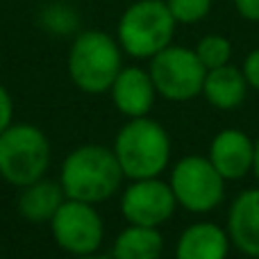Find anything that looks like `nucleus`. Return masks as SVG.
I'll return each mask as SVG.
<instances>
[{
	"label": "nucleus",
	"mask_w": 259,
	"mask_h": 259,
	"mask_svg": "<svg viewBox=\"0 0 259 259\" xmlns=\"http://www.w3.org/2000/svg\"><path fill=\"white\" fill-rule=\"evenodd\" d=\"M123 178L125 175L114 150L89 143L66 155V159L62 161L59 184L66 198L98 205L121 189Z\"/></svg>",
	"instance_id": "f257e3e1"
},
{
	"label": "nucleus",
	"mask_w": 259,
	"mask_h": 259,
	"mask_svg": "<svg viewBox=\"0 0 259 259\" xmlns=\"http://www.w3.org/2000/svg\"><path fill=\"white\" fill-rule=\"evenodd\" d=\"M112 150L127 180L159 178L170 161V137L152 118H130L118 130Z\"/></svg>",
	"instance_id": "f03ea898"
},
{
	"label": "nucleus",
	"mask_w": 259,
	"mask_h": 259,
	"mask_svg": "<svg viewBox=\"0 0 259 259\" xmlns=\"http://www.w3.org/2000/svg\"><path fill=\"white\" fill-rule=\"evenodd\" d=\"M123 68V48L118 39L103 30L80 32L68 50V75L84 94H105L112 89Z\"/></svg>",
	"instance_id": "7ed1b4c3"
},
{
	"label": "nucleus",
	"mask_w": 259,
	"mask_h": 259,
	"mask_svg": "<svg viewBox=\"0 0 259 259\" xmlns=\"http://www.w3.org/2000/svg\"><path fill=\"white\" fill-rule=\"evenodd\" d=\"M175 18L166 0H137L118 18L116 39L134 59H152L173 44Z\"/></svg>",
	"instance_id": "20e7f679"
},
{
	"label": "nucleus",
	"mask_w": 259,
	"mask_h": 259,
	"mask_svg": "<svg viewBox=\"0 0 259 259\" xmlns=\"http://www.w3.org/2000/svg\"><path fill=\"white\" fill-rule=\"evenodd\" d=\"M50 141L39 127L16 123L0 134V175L14 187L41 180L50 168Z\"/></svg>",
	"instance_id": "39448f33"
},
{
	"label": "nucleus",
	"mask_w": 259,
	"mask_h": 259,
	"mask_svg": "<svg viewBox=\"0 0 259 259\" xmlns=\"http://www.w3.org/2000/svg\"><path fill=\"white\" fill-rule=\"evenodd\" d=\"M173 196L180 207L191 214H207L214 211L223 202L225 180L209 157L187 155L173 166L168 180Z\"/></svg>",
	"instance_id": "423d86ee"
},
{
	"label": "nucleus",
	"mask_w": 259,
	"mask_h": 259,
	"mask_svg": "<svg viewBox=\"0 0 259 259\" xmlns=\"http://www.w3.org/2000/svg\"><path fill=\"white\" fill-rule=\"evenodd\" d=\"M148 73L161 98L187 103L202 94L207 68L198 59L196 50L170 44L150 59Z\"/></svg>",
	"instance_id": "0eeeda50"
},
{
	"label": "nucleus",
	"mask_w": 259,
	"mask_h": 259,
	"mask_svg": "<svg viewBox=\"0 0 259 259\" xmlns=\"http://www.w3.org/2000/svg\"><path fill=\"white\" fill-rule=\"evenodd\" d=\"M53 239L64 252L73 257L98 252L105 239V223L91 202L66 198L50 219Z\"/></svg>",
	"instance_id": "6e6552de"
},
{
	"label": "nucleus",
	"mask_w": 259,
	"mask_h": 259,
	"mask_svg": "<svg viewBox=\"0 0 259 259\" xmlns=\"http://www.w3.org/2000/svg\"><path fill=\"white\" fill-rule=\"evenodd\" d=\"M178 200L168 182L159 178L132 180L121 196V214L130 225L159 228L173 216Z\"/></svg>",
	"instance_id": "1a4fd4ad"
},
{
	"label": "nucleus",
	"mask_w": 259,
	"mask_h": 259,
	"mask_svg": "<svg viewBox=\"0 0 259 259\" xmlns=\"http://www.w3.org/2000/svg\"><path fill=\"white\" fill-rule=\"evenodd\" d=\"M207 157L225 182H234L246 178L255 166V141L243 130L225 127L211 139Z\"/></svg>",
	"instance_id": "9d476101"
},
{
	"label": "nucleus",
	"mask_w": 259,
	"mask_h": 259,
	"mask_svg": "<svg viewBox=\"0 0 259 259\" xmlns=\"http://www.w3.org/2000/svg\"><path fill=\"white\" fill-rule=\"evenodd\" d=\"M114 107L127 118L148 116V112L155 105V82H152L150 73L143 71L139 66H123L121 73L116 75L112 89Z\"/></svg>",
	"instance_id": "9b49d317"
},
{
	"label": "nucleus",
	"mask_w": 259,
	"mask_h": 259,
	"mask_svg": "<svg viewBox=\"0 0 259 259\" xmlns=\"http://www.w3.org/2000/svg\"><path fill=\"white\" fill-rule=\"evenodd\" d=\"M228 237L239 252L259 259V189H246L228 211Z\"/></svg>",
	"instance_id": "f8f14e48"
},
{
	"label": "nucleus",
	"mask_w": 259,
	"mask_h": 259,
	"mask_svg": "<svg viewBox=\"0 0 259 259\" xmlns=\"http://www.w3.org/2000/svg\"><path fill=\"white\" fill-rule=\"evenodd\" d=\"M228 230L216 223H193L180 234L175 243V259H228Z\"/></svg>",
	"instance_id": "ddd939ff"
},
{
	"label": "nucleus",
	"mask_w": 259,
	"mask_h": 259,
	"mask_svg": "<svg viewBox=\"0 0 259 259\" xmlns=\"http://www.w3.org/2000/svg\"><path fill=\"white\" fill-rule=\"evenodd\" d=\"M202 96L207 103L216 109H237L243 105L248 96V80L243 75L241 68L225 64V66L211 68L205 75V84H202Z\"/></svg>",
	"instance_id": "4468645a"
},
{
	"label": "nucleus",
	"mask_w": 259,
	"mask_h": 259,
	"mask_svg": "<svg viewBox=\"0 0 259 259\" xmlns=\"http://www.w3.org/2000/svg\"><path fill=\"white\" fill-rule=\"evenodd\" d=\"M66 200L62 184L50 182V180H36V182L23 187L21 196H18V211L23 219L32 221V223H46L55 216V211L62 207Z\"/></svg>",
	"instance_id": "2eb2a0df"
},
{
	"label": "nucleus",
	"mask_w": 259,
	"mask_h": 259,
	"mask_svg": "<svg viewBox=\"0 0 259 259\" xmlns=\"http://www.w3.org/2000/svg\"><path fill=\"white\" fill-rule=\"evenodd\" d=\"M164 255V237L157 228L130 225L112 246L114 259H161Z\"/></svg>",
	"instance_id": "dca6fc26"
},
{
	"label": "nucleus",
	"mask_w": 259,
	"mask_h": 259,
	"mask_svg": "<svg viewBox=\"0 0 259 259\" xmlns=\"http://www.w3.org/2000/svg\"><path fill=\"white\" fill-rule=\"evenodd\" d=\"M193 50H196L198 59L202 62V66H205L207 71L225 66V64H230V59H232V44H230V39H225V36H221V34L202 36Z\"/></svg>",
	"instance_id": "f3484780"
},
{
	"label": "nucleus",
	"mask_w": 259,
	"mask_h": 259,
	"mask_svg": "<svg viewBox=\"0 0 259 259\" xmlns=\"http://www.w3.org/2000/svg\"><path fill=\"white\" fill-rule=\"evenodd\" d=\"M211 3L214 0H166L175 23L182 25H193L207 18V14L211 12Z\"/></svg>",
	"instance_id": "a211bd4d"
},
{
	"label": "nucleus",
	"mask_w": 259,
	"mask_h": 259,
	"mask_svg": "<svg viewBox=\"0 0 259 259\" xmlns=\"http://www.w3.org/2000/svg\"><path fill=\"white\" fill-rule=\"evenodd\" d=\"M241 71H243V75H246V80H248V87H252L255 91H259V48L248 53Z\"/></svg>",
	"instance_id": "6ab92c4d"
},
{
	"label": "nucleus",
	"mask_w": 259,
	"mask_h": 259,
	"mask_svg": "<svg viewBox=\"0 0 259 259\" xmlns=\"http://www.w3.org/2000/svg\"><path fill=\"white\" fill-rule=\"evenodd\" d=\"M14 118V100L5 87H0V134L12 125Z\"/></svg>",
	"instance_id": "aec40b11"
},
{
	"label": "nucleus",
	"mask_w": 259,
	"mask_h": 259,
	"mask_svg": "<svg viewBox=\"0 0 259 259\" xmlns=\"http://www.w3.org/2000/svg\"><path fill=\"white\" fill-rule=\"evenodd\" d=\"M234 9L246 21L259 23V0H234Z\"/></svg>",
	"instance_id": "412c9836"
},
{
	"label": "nucleus",
	"mask_w": 259,
	"mask_h": 259,
	"mask_svg": "<svg viewBox=\"0 0 259 259\" xmlns=\"http://www.w3.org/2000/svg\"><path fill=\"white\" fill-rule=\"evenodd\" d=\"M252 173H255V178L259 182V139L255 141V166H252Z\"/></svg>",
	"instance_id": "4be33fe9"
},
{
	"label": "nucleus",
	"mask_w": 259,
	"mask_h": 259,
	"mask_svg": "<svg viewBox=\"0 0 259 259\" xmlns=\"http://www.w3.org/2000/svg\"><path fill=\"white\" fill-rule=\"evenodd\" d=\"M73 259H114V257H105V255H98V252H91V255H82V257H73Z\"/></svg>",
	"instance_id": "5701e85b"
}]
</instances>
